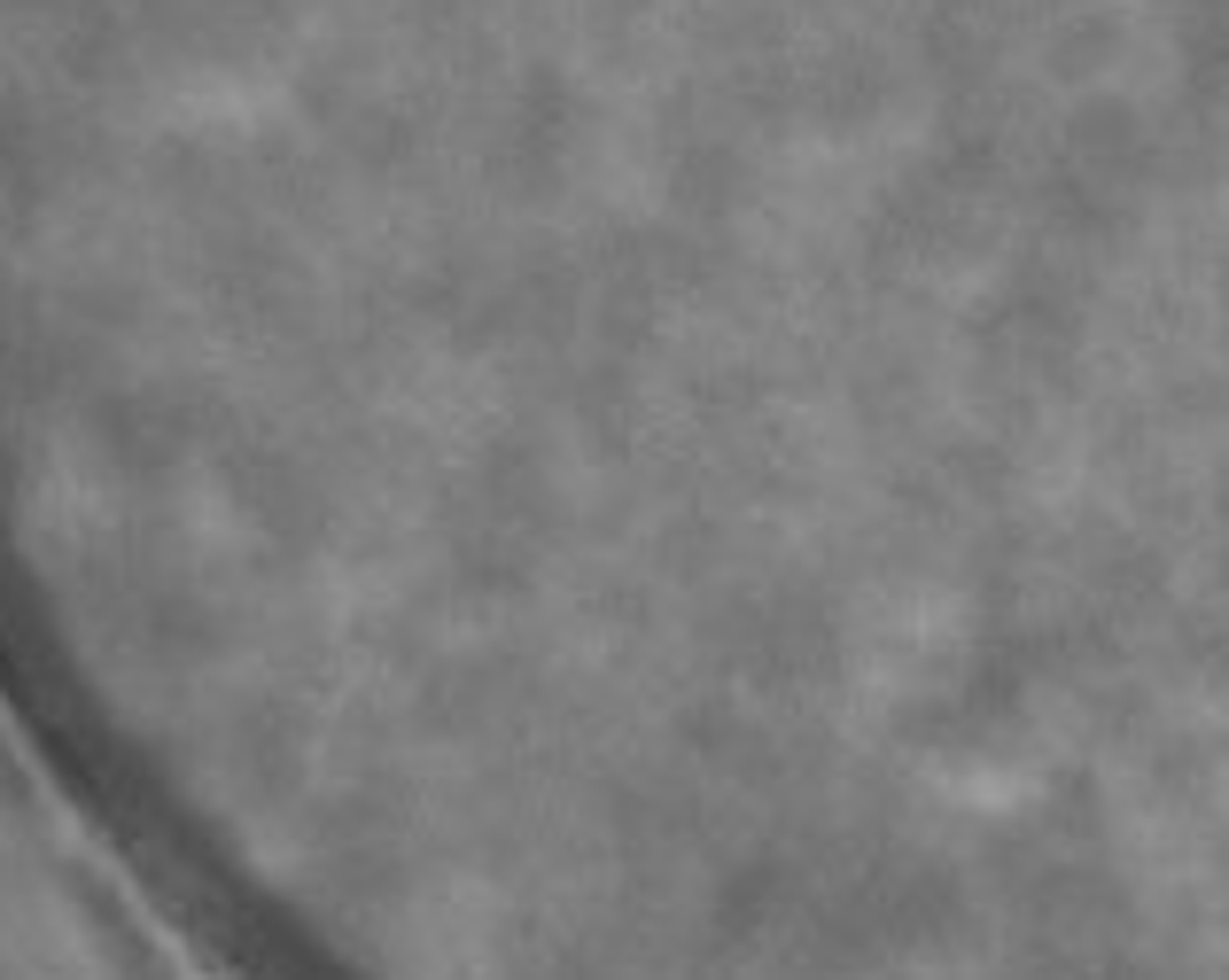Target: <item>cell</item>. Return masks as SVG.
Here are the masks:
<instances>
[{
  "label": "cell",
  "instance_id": "cell-1",
  "mask_svg": "<svg viewBox=\"0 0 1229 980\" xmlns=\"http://www.w3.org/2000/svg\"><path fill=\"white\" fill-rule=\"evenodd\" d=\"M498 187H521V171H498V180H475L467 195H498ZM451 195H459V187H451ZM421 203H436V195H421ZM389 210H397V203H389ZM366 218H374V210H366ZM327 226H335V218H327Z\"/></svg>",
  "mask_w": 1229,
  "mask_h": 980
}]
</instances>
